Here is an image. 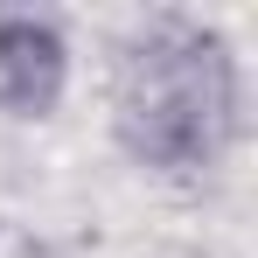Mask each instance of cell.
I'll use <instances>...</instances> for the list:
<instances>
[{"instance_id": "6da1fadb", "label": "cell", "mask_w": 258, "mask_h": 258, "mask_svg": "<svg viewBox=\"0 0 258 258\" xmlns=\"http://www.w3.org/2000/svg\"><path fill=\"white\" fill-rule=\"evenodd\" d=\"M244 133V70L223 28L196 14H154L119 42L112 140L133 168L188 181L223 168Z\"/></svg>"}, {"instance_id": "3957f363", "label": "cell", "mask_w": 258, "mask_h": 258, "mask_svg": "<svg viewBox=\"0 0 258 258\" xmlns=\"http://www.w3.org/2000/svg\"><path fill=\"white\" fill-rule=\"evenodd\" d=\"M7 258H70V251H56V244H42V237H28V244H14Z\"/></svg>"}, {"instance_id": "7a4b0ae2", "label": "cell", "mask_w": 258, "mask_h": 258, "mask_svg": "<svg viewBox=\"0 0 258 258\" xmlns=\"http://www.w3.org/2000/svg\"><path fill=\"white\" fill-rule=\"evenodd\" d=\"M70 91V35L42 7H0V112L56 119Z\"/></svg>"}]
</instances>
